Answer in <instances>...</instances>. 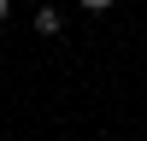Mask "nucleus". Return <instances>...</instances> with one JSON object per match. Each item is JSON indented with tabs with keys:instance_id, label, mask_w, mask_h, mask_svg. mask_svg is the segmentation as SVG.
<instances>
[{
	"instance_id": "3",
	"label": "nucleus",
	"mask_w": 147,
	"mask_h": 141,
	"mask_svg": "<svg viewBox=\"0 0 147 141\" xmlns=\"http://www.w3.org/2000/svg\"><path fill=\"white\" fill-rule=\"evenodd\" d=\"M6 18H12V0H0V23H6Z\"/></svg>"
},
{
	"instance_id": "1",
	"label": "nucleus",
	"mask_w": 147,
	"mask_h": 141,
	"mask_svg": "<svg viewBox=\"0 0 147 141\" xmlns=\"http://www.w3.org/2000/svg\"><path fill=\"white\" fill-rule=\"evenodd\" d=\"M35 30H41V35H59V30H65V12H59V6H41V12H35Z\"/></svg>"
},
{
	"instance_id": "2",
	"label": "nucleus",
	"mask_w": 147,
	"mask_h": 141,
	"mask_svg": "<svg viewBox=\"0 0 147 141\" xmlns=\"http://www.w3.org/2000/svg\"><path fill=\"white\" fill-rule=\"evenodd\" d=\"M82 6H88V12H106V6H112V0H82Z\"/></svg>"
}]
</instances>
